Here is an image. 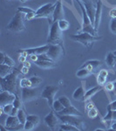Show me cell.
Returning a JSON list of instances; mask_svg holds the SVG:
<instances>
[{
	"mask_svg": "<svg viewBox=\"0 0 116 131\" xmlns=\"http://www.w3.org/2000/svg\"><path fill=\"white\" fill-rule=\"evenodd\" d=\"M21 73V71L17 68L4 78H1V92L2 91H9L17 94L18 91V78Z\"/></svg>",
	"mask_w": 116,
	"mask_h": 131,
	"instance_id": "6da1fadb",
	"label": "cell"
},
{
	"mask_svg": "<svg viewBox=\"0 0 116 131\" xmlns=\"http://www.w3.org/2000/svg\"><path fill=\"white\" fill-rule=\"evenodd\" d=\"M71 39L76 42L82 44V45L86 46L88 49H90L94 45V42L102 39V37L101 36H94L92 35L91 33L81 31V32L77 33V34H73L71 36Z\"/></svg>",
	"mask_w": 116,
	"mask_h": 131,
	"instance_id": "7a4b0ae2",
	"label": "cell"
},
{
	"mask_svg": "<svg viewBox=\"0 0 116 131\" xmlns=\"http://www.w3.org/2000/svg\"><path fill=\"white\" fill-rule=\"evenodd\" d=\"M47 43L50 45H60L63 46L62 31L59 26L58 22H53L52 25H50V31L47 39Z\"/></svg>",
	"mask_w": 116,
	"mask_h": 131,
	"instance_id": "3957f363",
	"label": "cell"
},
{
	"mask_svg": "<svg viewBox=\"0 0 116 131\" xmlns=\"http://www.w3.org/2000/svg\"><path fill=\"white\" fill-rule=\"evenodd\" d=\"M76 2L78 3V5H79L82 12V18H83V23H82V29L81 31H85V32H88L91 33L92 35L94 36H98L97 35V31L94 28V25L92 24L91 20H90L89 17L87 15V12L86 10V8L84 6L83 3L80 1V0H75Z\"/></svg>",
	"mask_w": 116,
	"mask_h": 131,
	"instance_id": "277c9868",
	"label": "cell"
},
{
	"mask_svg": "<svg viewBox=\"0 0 116 131\" xmlns=\"http://www.w3.org/2000/svg\"><path fill=\"white\" fill-rule=\"evenodd\" d=\"M25 14L22 13L20 12H17V13L14 15L12 19L10 21V23L6 25V30L11 31H21L25 30Z\"/></svg>",
	"mask_w": 116,
	"mask_h": 131,
	"instance_id": "5b68a950",
	"label": "cell"
},
{
	"mask_svg": "<svg viewBox=\"0 0 116 131\" xmlns=\"http://www.w3.org/2000/svg\"><path fill=\"white\" fill-rule=\"evenodd\" d=\"M56 3L55 4H46V5H42L39 9L36 10V16L35 18H47L50 19L49 24L52 25L53 23L52 21V16H53V12L55 9Z\"/></svg>",
	"mask_w": 116,
	"mask_h": 131,
	"instance_id": "8992f818",
	"label": "cell"
},
{
	"mask_svg": "<svg viewBox=\"0 0 116 131\" xmlns=\"http://www.w3.org/2000/svg\"><path fill=\"white\" fill-rule=\"evenodd\" d=\"M60 119V122H62L63 123H68L71 125H73L77 127L79 130H83L85 128V123L81 121L80 119H79V116L76 115H57Z\"/></svg>",
	"mask_w": 116,
	"mask_h": 131,
	"instance_id": "52a82bcc",
	"label": "cell"
},
{
	"mask_svg": "<svg viewBox=\"0 0 116 131\" xmlns=\"http://www.w3.org/2000/svg\"><path fill=\"white\" fill-rule=\"evenodd\" d=\"M58 91H59L58 86L49 85V86H46L44 88L43 92L41 94V97L47 100V102L50 107H52V104H53V101H54V96H55V94H57Z\"/></svg>",
	"mask_w": 116,
	"mask_h": 131,
	"instance_id": "ba28073f",
	"label": "cell"
},
{
	"mask_svg": "<svg viewBox=\"0 0 116 131\" xmlns=\"http://www.w3.org/2000/svg\"><path fill=\"white\" fill-rule=\"evenodd\" d=\"M63 49H64V46L60 45H50V48L46 52V55L52 60L56 61L63 54Z\"/></svg>",
	"mask_w": 116,
	"mask_h": 131,
	"instance_id": "9c48e42d",
	"label": "cell"
},
{
	"mask_svg": "<svg viewBox=\"0 0 116 131\" xmlns=\"http://www.w3.org/2000/svg\"><path fill=\"white\" fill-rule=\"evenodd\" d=\"M39 96V93L34 88H24L21 90V98L24 102L36 99Z\"/></svg>",
	"mask_w": 116,
	"mask_h": 131,
	"instance_id": "30bf717a",
	"label": "cell"
},
{
	"mask_svg": "<svg viewBox=\"0 0 116 131\" xmlns=\"http://www.w3.org/2000/svg\"><path fill=\"white\" fill-rule=\"evenodd\" d=\"M17 94H13L9 91H2L0 93V106L4 107L7 104H13V101H15Z\"/></svg>",
	"mask_w": 116,
	"mask_h": 131,
	"instance_id": "8fae6325",
	"label": "cell"
},
{
	"mask_svg": "<svg viewBox=\"0 0 116 131\" xmlns=\"http://www.w3.org/2000/svg\"><path fill=\"white\" fill-rule=\"evenodd\" d=\"M64 18V8H63V3L61 0H58L56 2V6L53 12V16H52V21L53 22H58L59 20Z\"/></svg>",
	"mask_w": 116,
	"mask_h": 131,
	"instance_id": "7c38bea8",
	"label": "cell"
},
{
	"mask_svg": "<svg viewBox=\"0 0 116 131\" xmlns=\"http://www.w3.org/2000/svg\"><path fill=\"white\" fill-rule=\"evenodd\" d=\"M59 121H60V119H59L57 114H56V115L54 114V111H51L50 113L45 117V124L51 128H55V127L58 125Z\"/></svg>",
	"mask_w": 116,
	"mask_h": 131,
	"instance_id": "4fadbf2b",
	"label": "cell"
},
{
	"mask_svg": "<svg viewBox=\"0 0 116 131\" xmlns=\"http://www.w3.org/2000/svg\"><path fill=\"white\" fill-rule=\"evenodd\" d=\"M56 114L57 115H76V116H79V117H81L83 115V114L79 109H77L76 107H73V105L70 107H65L63 110H61L60 112Z\"/></svg>",
	"mask_w": 116,
	"mask_h": 131,
	"instance_id": "5bb4252c",
	"label": "cell"
},
{
	"mask_svg": "<svg viewBox=\"0 0 116 131\" xmlns=\"http://www.w3.org/2000/svg\"><path fill=\"white\" fill-rule=\"evenodd\" d=\"M102 2L101 0H98L96 5V12H95V18H94V28L98 31L99 25H100V19H101V14H102Z\"/></svg>",
	"mask_w": 116,
	"mask_h": 131,
	"instance_id": "9a60e30c",
	"label": "cell"
},
{
	"mask_svg": "<svg viewBox=\"0 0 116 131\" xmlns=\"http://www.w3.org/2000/svg\"><path fill=\"white\" fill-rule=\"evenodd\" d=\"M50 48V44L46 46H39V47H35V48H30V49H25V52L28 53V55L30 56L31 54H37V55H40V54H45L48 52Z\"/></svg>",
	"mask_w": 116,
	"mask_h": 131,
	"instance_id": "2e32d148",
	"label": "cell"
},
{
	"mask_svg": "<svg viewBox=\"0 0 116 131\" xmlns=\"http://www.w3.org/2000/svg\"><path fill=\"white\" fill-rule=\"evenodd\" d=\"M103 63L101 62L100 60H89V61H86V62L82 66V67H86L89 70L91 73H95L96 69L98 67H100Z\"/></svg>",
	"mask_w": 116,
	"mask_h": 131,
	"instance_id": "e0dca14e",
	"label": "cell"
},
{
	"mask_svg": "<svg viewBox=\"0 0 116 131\" xmlns=\"http://www.w3.org/2000/svg\"><path fill=\"white\" fill-rule=\"evenodd\" d=\"M85 94H86V91L84 88L83 85L79 86L78 88H76L75 91L73 94V98L75 101H84L85 98Z\"/></svg>",
	"mask_w": 116,
	"mask_h": 131,
	"instance_id": "ac0fdd59",
	"label": "cell"
},
{
	"mask_svg": "<svg viewBox=\"0 0 116 131\" xmlns=\"http://www.w3.org/2000/svg\"><path fill=\"white\" fill-rule=\"evenodd\" d=\"M108 71L107 69H101L99 72L98 76H97V82L100 86H104L107 81V79L108 77Z\"/></svg>",
	"mask_w": 116,
	"mask_h": 131,
	"instance_id": "d6986e66",
	"label": "cell"
},
{
	"mask_svg": "<svg viewBox=\"0 0 116 131\" xmlns=\"http://www.w3.org/2000/svg\"><path fill=\"white\" fill-rule=\"evenodd\" d=\"M34 63H35V65L39 66V67L44 68V69H49V68H52V67H56L55 63L52 60H38Z\"/></svg>",
	"mask_w": 116,
	"mask_h": 131,
	"instance_id": "ffe728a7",
	"label": "cell"
},
{
	"mask_svg": "<svg viewBox=\"0 0 116 131\" xmlns=\"http://www.w3.org/2000/svg\"><path fill=\"white\" fill-rule=\"evenodd\" d=\"M14 70V67H10L6 64H0V77L4 78L8 74H10Z\"/></svg>",
	"mask_w": 116,
	"mask_h": 131,
	"instance_id": "44dd1931",
	"label": "cell"
},
{
	"mask_svg": "<svg viewBox=\"0 0 116 131\" xmlns=\"http://www.w3.org/2000/svg\"><path fill=\"white\" fill-rule=\"evenodd\" d=\"M102 89V86H94V88H91V89H89L88 91H86V94H85V98H84V101L89 100V99H91L92 96L94 95V94H96L97 93L99 92V91H100Z\"/></svg>",
	"mask_w": 116,
	"mask_h": 131,
	"instance_id": "7402d4cb",
	"label": "cell"
},
{
	"mask_svg": "<svg viewBox=\"0 0 116 131\" xmlns=\"http://www.w3.org/2000/svg\"><path fill=\"white\" fill-rule=\"evenodd\" d=\"M106 64L108 66L111 68H113V67L116 66V56L115 54L113 52H108V54L106 57Z\"/></svg>",
	"mask_w": 116,
	"mask_h": 131,
	"instance_id": "603a6c76",
	"label": "cell"
},
{
	"mask_svg": "<svg viewBox=\"0 0 116 131\" xmlns=\"http://www.w3.org/2000/svg\"><path fill=\"white\" fill-rule=\"evenodd\" d=\"M91 72L88 70L87 68H86V67H81L80 69H79V71L77 72V73H76V75H77L78 78H86L87 77V76H89L91 74Z\"/></svg>",
	"mask_w": 116,
	"mask_h": 131,
	"instance_id": "cb8c5ba5",
	"label": "cell"
},
{
	"mask_svg": "<svg viewBox=\"0 0 116 131\" xmlns=\"http://www.w3.org/2000/svg\"><path fill=\"white\" fill-rule=\"evenodd\" d=\"M60 129L63 131H79V129L77 127L71 125L68 123H62L61 125H60Z\"/></svg>",
	"mask_w": 116,
	"mask_h": 131,
	"instance_id": "d4e9b609",
	"label": "cell"
},
{
	"mask_svg": "<svg viewBox=\"0 0 116 131\" xmlns=\"http://www.w3.org/2000/svg\"><path fill=\"white\" fill-rule=\"evenodd\" d=\"M112 121H113V109H112V107H111V105L109 104L108 106H107V114L104 117V122L110 125V122Z\"/></svg>",
	"mask_w": 116,
	"mask_h": 131,
	"instance_id": "484cf974",
	"label": "cell"
},
{
	"mask_svg": "<svg viewBox=\"0 0 116 131\" xmlns=\"http://www.w3.org/2000/svg\"><path fill=\"white\" fill-rule=\"evenodd\" d=\"M52 107V109H53V111L56 112V113H59V112H60L61 110H63V109L65 108V107L63 106V104L60 102L59 99L58 100H54Z\"/></svg>",
	"mask_w": 116,
	"mask_h": 131,
	"instance_id": "4316f807",
	"label": "cell"
},
{
	"mask_svg": "<svg viewBox=\"0 0 116 131\" xmlns=\"http://www.w3.org/2000/svg\"><path fill=\"white\" fill-rule=\"evenodd\" d=\"M17 116H18V120H19V122H20L21 124H25V122H26V121H27V115H25V111L23 110L22 108L18 110V115H17Z\"/></svg>",
	"mask_w": 116,
	"mask_h": 131,
	"instance_id": "83f0119b",
	"label": "cell"
},
{
	"mask_svg": "<svg viewBox=\"0 0 116 131\" xmlns=\"http://www.w3.org/2000/svg\"><path fill=\"white\" fill-rule=\"evenodd\" d=\"M29 79H30L31 84H32L31 88H37L42 83V79L39 76H32V77L29 78Z\"/></svg>",
	"mask_w": 116,
	"mask_h": 131,
	"instance_id": "f1b7e54d",
	"label": "cell"
},
{
	"mask_svg": "<svg viewBox=\"0 0 116 131\" xmlns=\"http://www.w3.org/2000/svg\"><path fill=\"white\" fill-rule=\"evenodd\" d=\"M58 23H59V26H60V28L61 29V31H66L67 29L69 28V23H68V21L66 20V19H64V18H62V19H60V20H59L58 21Z\"/></svg>",
	"mask_w": 116,
	"mask_h": 131,
	"instance_id": "f546056e",
	"label": "cell"
},
{
	"mask_svg": "<svg viewBox=\"0 0 116 131\" xmlns=\"http://www.w3.org/2000/svg\"><path fill=\"white\" fill-rule=\"evenodd\" d=\"M19 86L22 88H31V86H32V84H31L30 79L23 78V79H21L20 81H19Z\"/></svg>",
	"mask_w": 116,
	"mask_h": 131,
	"instance_id": "4dcf8cb0",
	"label": "cell"
},
{
	"mask_svg": "<svg viewBox=\"0 0 116 131\" xmlns=\"http://www.w3.org/2000/svg\"><path fill=\"white\" fill-rule=\"evenodd\" d=\"M59 100H60V101L61 103H62L63 106H64L65 107L72 106V103H71L70 100H69V99L67 98L66 96H60V98H59Z\"/></svg>",
	"mask_w": 116,
	"mask_h": 131,
	"instance_id": "1f68e13d",
	"label": "cell"
},
{
	"mask_svg": "<svg viewBox=\"0 0 116 131\" xmlns=\"http://www.w3.org/2000/svg\"><path fill=\"white\" fill-rule=\"evenodd\" d=\"M27 120L32 122L35 126H37L39 122V118L38 115H27Z\"/></svg>",
	"mask_w": 116,
	"mask_h": 131,
	"instance_id": "d6a6232c",
	"label": "cell"
},
{
	"mask_svg": "<svg viewBox=\"0 0 116 131\" xmlns=\"http://www.w3.org/2000/svg\"><path fill=\"white\" fill-rule=\"evenodd\" d=\"M2 108H3V111L5 112V114H7L8 115H10V114H11V112H12V109H13V104H7V105H5L4 107H1Z\"/></svg>",
	"mask_w": 116,
	"mask_h": 131,
	"instance_id": "836d02e7",
	"label": "cell"
},
{
	"mask_svg": "<svg viewBox=\"0 0 116 131\" xmlns=\"http://www.w3.org/2000/svg\"><path fill=\"white\" fill-rule=\"evenodd\" d=\"M3 64H6L8 66H10V67H14V66H15V61L12 60L10 57H9L7 55V54H5V61H4Z\"/></svg>",
	"mask_w": 116,
	"mask_h": 131,
	"instance_id": "e575fe53",
	"label": "cell"
},
{
	"mask_svg": "<svg viewBox=\"0 0 116 131\" xmlns=\"http://www.w3.org/2000/svg\"><path fill=\"white\" fill-rule=\"evenodd\" d=\"M87 115H88V117L89 118L94 119V118L97 117V115H98V110H97L95 107H94V108L90 109V110L87 112Z\"/></svg>",
	"mask_w": 116,
	"mask_h": 131,
	"instance_id": "d590c367",
	"label": "cell"
},
{
	"mask_svg": "<svg viewBox=\"0 0 116 131\" xmlns=\"http://www.w3.org/2000/svg\"><path fill=\"white\" fill-rule=\"evenodd\" d=\"M18 12H20L25 14H28V13H31V12H35V10L28 7H18Z\"/></svg>",
	"mask_w": 116,
	"mask_h": 131,
	"instance_id": "8d00e7d4",
	"label": "cell"
},
{
	"mask_svg": "<svg viewBox=\"0 0 116 131\" xmlns=\"http://www.w3.org/2000/svg\"><path fill=\"white\" fill-rule=\"evenodd\" d=\"M34 127H36V126L32 123V122L27 120L26 122L24 124V129L25 130H28V131L29 130H32L33 128H34Z\"/></svg>",
	"mask_w": 116,
	"mask_h": 131,
	"instance_id": "74e56055",
	"label": "cell"
},
{
	"mask_svg": "<svg viewBox=\"0 0 116 131\" xmlns=\"http://www.w3.org/2000/svg\"><path fill=\"white\" fill-rule=\"evenodd\" d=\"M13 106L15 107H18V109H21L23 107V104H22V101H21L20 98L18 95L16 96L15 101H13Z\"/></svg>",
	"mask_w": 116,
	"mask_h": 131,
	"instance_id": "f35d334b",
	"label": "cell"
},
{
	"mask_svg": "<svg viewBox=\"0 0 116 131\" xmlns=\"http://www.w3.org/2000/svg\"><path fill=\"white\" fill-rule=\"evenodd\" d=\"M110 29L113 34H116V18H112L111 24H110Z\"/></svg>",
	"mask_w": 116,
	"mask_h": 131,
	"instance_id": "ab89813d",
	"label": "cell"
},
{
	"mask_svg": "<svg viewBox=\"0 0 116 131\" xmlns=\"http://www.w3.org/2000/svg\"><path fill=\"white\" fill-rule=\"evenodd\" d=\"M105 89L107 91H113L114 90V85H113V82H107L106 83V85H105Z\"/></svg>",
	"mask_w": 116,
	"mask_h": 131,
	"instance_id": "60d3db41",
	"label": "cell"
},
{
	"mask_svg": "<svg viewBox=\"0 0 116 131\" xmlns=\"http://www.w3.org/2000/svg\"><path fill=\"white\" fill-rule=\"evenodd\" d=\"M36 16V12H31V13L25 14V19L26 20H31L33 18H35Z\"/></svg>",
	"mask_w": 116,
	"mask_h": 131,
	"instance_id": "b9f144b4",
	"label": "cell"
},
{
	"mask_svg": "<svg viewBox=\"0 0 116 131\" xmlns=\"http://www.w3.org/2000/svg\"><path fill=\"white\" fill-rule=\"evenodd\" d=\"M94 103L91 102V101H89V102H88L87 104L86 105V112H88V111L90 110V109L94 108Z\"/></svg>",
	"mask_w": 116,
	"mask_h": 131,
	"instance_id": "7bdbcfd3",
	"label": "cell"
},
{
	"mask_svg": "<svg viewBox=\"0 0 116 131\" xmlns=\"http://www.w3.org/2000/svg\"><path fill=\"white\" fill-rule=\"evenodd\" d=\"M21 73L22 74H27V73H29V67H24L23 66V67L21 68Z\"/></svg>",
	"mask_w": 116,
	"mask_h": 131,
	"instance_id": "ee69618b",
	"label": "cell"
},
{
	"mask_svg": "<svg viewBox=\"0 0 116 131\" xmlns=\"http://www.w3.org/2000/svg\"><path fill=\"white\" fill-rule=\"evenodd\" d=\"M109 15H110V17L112 18H116V8H114V9H112L110 10Z\"/></svg>",
	"mask_w": 116,
	"mask_h": 131,
	"instance_id": "f6af8a7d",
	"label": "cell"
},
{
	"mask_svg": "<svg viewBox=\"0 0 116 131\" xmlns=\"http://www.w3.org/2000/svg\"><path fill=\"white\" fill-rule=\"evenodd\" d=\"M30 59L31 61L36 62V61L39 60V55H37V54H31V55H30Z\"/></svg>",
	"mask_w": 116,
	"mask_h": 131,
	"instance_id": "bcb514c9",
	"label": "cell"
},
{
	"mask_svg": "<svg viewBox=\"0 0 116 131\" xmlns=\"http://www.w3.org/2000/svg\"><path fill=\"white\" fill-rule=\"evenodd\" d=\"M18 110H19V109H18V107H13V109H12L11 114H10V115H18Z\"/></svg>",
	"mask_w": 116,
	"mask_h": 131,
	"instance_id": "7dc6e473",
	"label": "cell"
},
{
	"mask_svg": "<svg viewBox=\"0 0 116 131\" xmlns=\"http://www.w3.org/2000/svg\"><path fill=\"white\" fill-rule=\"evenodd\" d=\"M5 54L4 52H0V64H3L4 61H5Z\"/></svg>",
	"mask_w": 116,
	"mask_h": 131,
	"instance_id": "c3c4849f",
	"label": "cell"
},
{
	"mask_svg": "<svg viewBox=\"0 0 116 131\" xmlns=\"http://www.w3.org/2000/svg\"><path fill=\"white\" fill-rule=\"evenodd\" d=\"M18 61H19L20 63H24L25 61H26V57H25L23 55H20L19 58H18Z\"/></svg>",
	"mask_w": 116,
	"mask_h": 131,
	"instance_id": "681fc988",
	"label": "cell"
},
{
	"mask_svg": "<svg viewBox=\"0 0 116 131\" xmlns=\"http://www.w3.org/2000/svg\"><path fill=\"white\" fill-rule=\"evenodd\" d=\"M110 105H111V107H112V109H113V110H116V101H113L112 103H110Z\"/></svg>",
	"mask_w": 116,
	"mask_h": 131,
	"instance_id": "f907efd6",
	"label": "cell"
},
{
	"mask_svg": "<svg viewBox=\"0 0 116 131\" xmlns=\"http://www.w3.org/2000/svg\"><path fill=\"white\" fill-rule=\"evenodd\" d=\"M23 66H24V67H29V68H30L31 67V63L29 62V61H25L24 63H23Z\"/></svg>",
	"mask_w": 116,
	"mask_h": 131,
	"instance_id": "816d5d0a",
	"label": "cell"
},
{
	"mask_svg": "<svg viewBox=\"0 0 116 131\" xmlns=\"http://www.w3.org/2000/svg\"><path fill=\"white\" fill-rule=\"evenodd\" d=\"M113 121H116V110H113Z\"/></svg>",
	"mask_w": 116,
	"mask_h": 131,
	"instance_id": "f5cc1de1",
	"label": "cell"
},
{
	"mask_svg": "<svg viewBox=\"0 0 116 131\" xmlns=\"http://www.w3.org/2000/svg\"><path fill=\"white\" fill-rule=\"evenodd\" d=\"M112 129L116 130V123H114V124H113V125H112Z\"/></svg>",
	"mask_w": 116,
	"mask_h": 131,
	"instance_id": "db71d44e",
	"label": "cell"
},
{
	"mask_svg": "<svg viewBox=\"0 0 116 131\" xmlns=\"http://www.w3.org/2000/svg\"><path fill=\"white\" fill-rule=\"evenodd\" d=\"M80 1H81L83 4H85V3H87V2H90L91 0H80Z\"/></svg>",
	"mask_w": 116,
	"mask_h": 131,
	"instance_id": "11a10c76",
	"label": "cell"
},
{
	"mask_svg": "<svg viewBox=\"0 0 116 131\" xmlns=\"http://www.w3.org/2000/svg\"><path fill=\"white\" fill-rule=\"evenodd\" d=\"M113 85H114V92L116 93V81L113 83Z\"/></svg>",
	"mask_w": 116,
	"mask_h": 131,
	"instance_id": "9f6ffc18",
	"label": "cell"
},
{
	"mask_svg": "<svg viewBox=\"0 0 116 131\" xmlns=\"http://www.w3.org/2000/svg\"><path fill=\"white\" fill-rule=\"evenodd\" d=\"M22 3H25V2H26V1H28V0H20Z\"/></svg>",
	"mask_w": 116,
	"mask_h": 131,
	"instance_id": "6f0895ef",
	"label": "cell"
},
{
	"mask_svg": "<svg viewBox=\"0 0 116 131\" xmlns=\"http://www.w3.org/2000/svg\"><path fill=\"white\" fill-rule=\"evenodd\" d=\"M113 53L115 54V56H116V51H114V52H113Z\"/></svg>",
	"mask_w": 116,
	"mask_h": 131,
	"instance_id": "680465c9",
	"label": "cell"
},
{
	"mask_svg": "<svg viewBox=\"0 0 116 131\" xmlns=\"http://www.w3.org/2000/svg\"><path fill=\"white\" fill-rule=\"evenodd\" d=\"M114 68H115V70H116V66H115V67H114Z\"/></svg>",
	"mask_w": 116,
	"mask_h": 131,
	"instance_id": "91938a15",
	"label": "cell"
}]
</instances>
